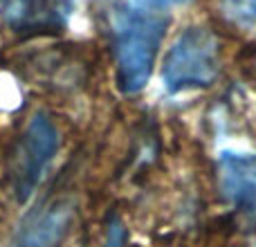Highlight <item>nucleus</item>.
Segmentation results:
<instances>
[{"mask_svg":"<svg viewBox=\"0 0 256 247\" xmlns=\"http://www.w3.org/2000/svg\"><path fill=\"white\" fill-rule=\"evenodd\" d=\"M58 146H61V137L54 122L43 112L32 117L16 144L12 168H9L12 194L20 204L27 202L38 189L50 164L56 158Z\"/></svg>","mask_w":256,"mask_h":247,"instance_id":"7ed1b4c3","label":"nucleus"},{"mask_svg":"<svg viewBox=\"0 0 256 247\" xmlns=\"http://www.w3.org/2000/svg\"><path fill=\"white\" fill-rule=\"evenodd\" d=\"M72 209L68 198L43 202L20 222L12 247H58L72 222Z\"/></svg>","mask_w":256,"mask_h":247,"instance_id":"39448f33","label":"nucleus"},{"mask_svg":"<svg viewBox=\"0 0 256 247\" xmlns=\"http://www.w3.org/2000/svg\"><path fill=\"white\" fill-rule=\"evenodd\" d=\"M0 14L14 30H27L45 20L43 0H0Z\"/></svg>","mask_w":256,"mask_h":247,"instance_id":"423d86ee","label":"nucleus"},{"mask_svg":"<svg viewBox=\"0 0 256 247\" xmlns=\"http://www.w3.org/2000/svg\"><path fill=\"white\" fill-rule=\"evenodd\" d=\"M220 70V50L212 30L202 25L186 27L168 48L162 66L164 88L171 94L204 90Z\"/></svg>","mask_w":256,"mask_h":247,"instance_id":"f03ea898","label":"nucleus"},{"mask_svg":"<svg viewBox=\"0 0 256 247\" xmlns=\"http://www.w3.org/2000/svg\"><path fill=\"white\" fill-rule=\"evenodd\" d=\"M166 32V18L142 9H122L112 22L117 84L122 92L135 94L148 84L155 58Z\"/></svg>","mask_w":256,"mask_h":247,"instance_id":"f257e3e1","label":"nucleus"},{"mask_svg":"<svg viewBox=\"0 0 256 247\" xmlns=\"http://www.w3.org/2000/svg\"><path fill=\"white\" fill-rule=\"evenodd\" d=\"M225 7L236 20L256 25V0H225Z\"/></svg>","mask_w":256,"mask_h":247,"instance_id":"0eeeda50","label":"nucleus"},{"mask_svg":"<svg viewBox=\"0 0 256 247\" xmlns=\"http://www.w3.org/2000/svg\"><path fill=\"white\" fill-rule=\"evenodd\" d=\"M144 2L153 9H173V7H180V4L191 2V0H144Z\"/></svg>","mask_w":256,"mask_h":247,"instance_id":"6e6552de","label":"nucleus"},{"mask_svg":"<svg viewBox=\"0 0 256 247\" xmlns=\"http://www.w3.org/2000/svg\"><path fill=\"white\" fill-rule=\"evenodd\" d=\"M218 184L225 200L243 216H256V153L222 150Z\"/></svg>","mask_w":256,"mask_h":247,"instance_id":"20e7f679","label":"nucleus"}]
</instances>
